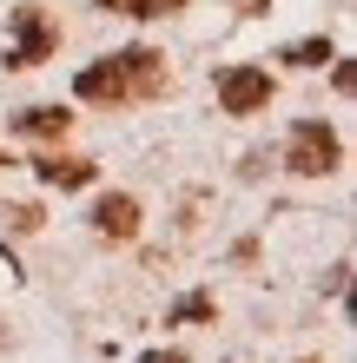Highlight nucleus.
<instances>
[{
  "instance_id": "1",
  "label": "nucleus",
  "mask_w": 357,
  "mask_h": 363,
  "mask_svg": "<svg viewBox=\"0 0 357 363\" xmlns=\"http://www.w3.org/2000/svg\"><path fill=\"white\" fill-rule=\"evenodd\" d=\"M165 86V53H153V47H126V53H113V60H99V67H87L73 79V93L79 99H153Z\"/></svg>"
},
{
  "instance_id": "5",
  "label": "nucleus",
  "mask_w": 357,
  "mask_h": 363,
  "mask_svg": "<svg viewBox=\"0 0 357 363\" xmlns=\"http://www.w3.org/2000/svg\"><path fill=\"white\" fill-rule=\"evenodd\" d=\"M93 231H99V238H133V231H139V205L133 199H126V191H113V199H99L93 205Z\"/></svg>"
},
{
  "instance_id": "6",
  "label": "nucleus",
  "mask_w": 357,
  "mask_h": 363,
  "mask_svg": "<svg viewBox=\"0 0 357 363\" xmlns=\"http://www.w3.org/2000/svg\"><path fill=\"white\" fill-rule=\"evenodd\" d=\"M33 172L47 185H60V191H73V185H93V159H40Z\"/></svg>"
},
{
  "instance_id": "12",
  "label": "nucleus",
  "mask_w": 357,
  "mask_h": 363,
  "mask_svg": "<svg viewBox=\"0 0 357 363\" xmlns=\"http://www.w3.org/2000/svg\"><path fill=\"white\" fill-rule=\"evenodd\" d=\"M0 165H7V152H0Z\"/></svg>"
},
{
  "instance_id": "7",
  "label": "nucleus",
  "mask_w": 357,
  "mask_h": 363,
  "mask_svg": "<svg viewBox=\"0 0 357 363\" xmlns=\"http://www.w3.org/2000/svg\"><path fill=\"white\" fill-rule=\"evenodd\" d=\"M13 125H20V133H33V139H60L73 125V113H60V106H27Z\"/></svg>"
},
{
  "instance_id": "9",
  "label": "nucleus",
  "mask_w": 357,
  "mask_h": 363,
  "mask_svg": "<svg viewBox=\"0 0 357 363\" xmlns=\"http://www.w3.org/2000/svg\"><path fill=\"white\" fill-rule=\"evenodd\" d=\"M291 60H298V67H324V60H331V40H304Z\"/></svg>"
},
{
  "instance_id": "4",
  "label": "nucleus",
  "mask_w": 357,
  "mask_h": 363,
  "mask_svg": "<svg viewBox=\"0 0 357 363\" xmlns=\"http://www.w3.org/2000/svg\"><path fill=\"white\" fill-rule=\"evenodd\" d=\"M219 106L225 113H258V106H271V73L265 67H225L219 73Z\"/></svg>"
},
{
  "instance_id": "11",
  "label": "nucleus",
  "mask_w": 357,
  "mask_h": 363,
  "mask_svg": "<svg viewBox=\"0 0 357 363\" xmlns=\"http://www.w3.org/2000/svg\"><path fill=\"white\" fill-rule=\"evenodd\" d=\"M145 363H185V357H172V350H153V357H145Z\"/></svg>"
},
{
  "instance_id": "8",
  "label": "nucleus",
  "mask_w": 357,
  "mask_h": 363,
  "mask_svg": "<svg viewBox=\"0 0 357 363\" xmlns=\"http://www.w3.org/2000/svg\"><path fill=\"white\" fill-rule=\"evenodd\" d=\"M106 13H133V20H153V13H172V7H185V0H99Z\"/></svg>"
},
{
  "instance_id": "2",
  "label": "nucleus",
  "mask_w": 357,
  "mask_h": 363,
  "mask_svg": "<svg viewBox=\"0 0 357 363\" xmlns=\"http://www.w3.org/2000/svg\"><path fill=\"white\" fill-rule=\"evenodd\" d=\"M338 159H344V145H338V133H331L324 119H298V125H291V145H285L291 172L324 179V172H338Z\"/></svg>"
},
{
  "instance_id": "3",
  "label": "nucleus",
  "mask_w": 357,
  "mask_h": 363,
  "mask_svg": "<svg viewBox=\"0 0 357 363\" xmlns=\"http://www.w3.org/2000/svg\"><path fill=\"white\" fill-rule=\"evenodd\" d=\"M53 20L40 7H13V47H7V67H40V60L53 53Z\"/></svg>"
},
{
  "instance_id": "10",
  "label": "nucleus",
  "mask_w": 357,
  "mask_h": 363,
  "mask_svg": "<svg viewBox=\"0 0 357 363\" xmlns=\"http://www.w3.org/2000/svg\"><path fill=\"white\" fill-rule=\"evenodd\" d=\"M199 317H212V297H185L179 304V324H199Z\"/></svg>"
}]
</instances>
